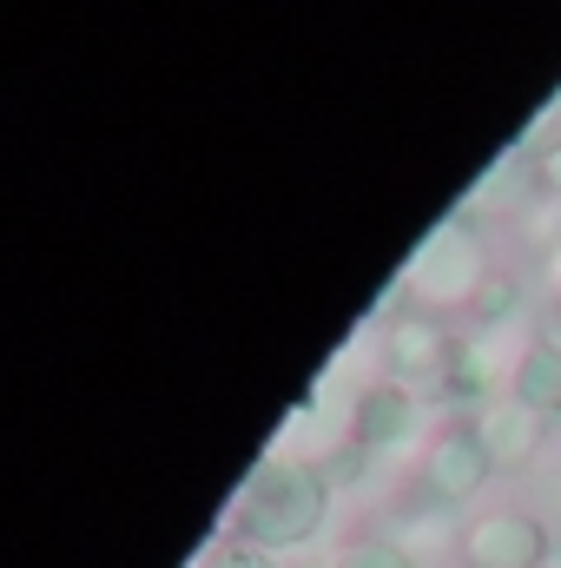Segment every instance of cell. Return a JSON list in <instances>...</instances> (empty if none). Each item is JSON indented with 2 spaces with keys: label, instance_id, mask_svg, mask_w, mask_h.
Returning <instances> with one entry per match:
<instances>
[{
  "label": "cell",
  "instance_id": "cell-5",
  "mask_svg": "<svg viewBox=\"0 0 561 568\" xmlns=\"http://www.w3.org/2000/svg\"><path fill=\"white\" fill-rule=\"evenodd\" d=\"M456 556L462 568H549L555 556V529L536 516V509H482L462 523L456 536Z\"/></svg>",
  "mask_w": 561,
  "mask_h": 568
},
{
  "label": "cell",
  "instance_id": "cell-8",
  "mask_svg": "<svg viewBox=\"0 0 561 568\" xmlns=\"http://www.w3.org/2000/svg\"><path fill=\"white\" fill-rule=\"evenodd\" d=\"M476 429H482V449H489L496 469H529V463L542 456V443H549V424H542L529 404H516L509 390L476 410Z\"/></svg>",
  "mask_w": 561,
  "mask_h": 568
},
{
  "label": "cell",
  "instance_id": "cell-4",
  "mask_svg": "<svg viewBox=\"0 0 561 568\" xmlns=\"http://www.w3.org/2000/svg\"><path fill=\"white\" fill-rule=\"evenodd\" d=\"M377 351H384V377H390V384H404V390H436V397H442V377H449V364H456V337H449L442 311H422V304L390 311Z\"/></svg>",
  "mask_w": 561,
  "mask_h": 568
},
{
  "label": "cell",
  "instance_id": "cell-3",
  "mask_svg": "<svg viewBox=\"0 0 561 568\" xmlns=\"http://www.w3.org/2000/svg\"><path fill=\"white\" fill-rule=\"evenodd\" d=\"M489 476H496V463H489V449H482L476 410H456V417H442V424L429 429V443H422V456H417V483H422L429 503L462 509V503L482 496Z\"/></svg>",
  "mask_w": 561,
  "mask_h": 568
},
{
  "label": "cell",
  "instance_id": "cell-6",
  "mask_svg": "<svg viewBox=\"0 0 561 568\" xmlns=\"http://www.w3.org/2000/svg\"><path fill=\"white\" fill-rule=\"evenodd\" d=\"M417 429H422L417 390H404L390 377H377V384L357 390V404H350V443L364 456H397L404 443H417Z\"/></svg>",
  "mask_w": 561,
  "mask_h": 568
},
{
  "label": "cell",
  "instance_id": "cell-15",
  "mask_svg": "<svg viewBox=\"0 0 561 568\" xmlns=\"http://www.w3.org/2000/svg\"><path fill=\"white\" fill-rule=\"evenodd\" d=\"M549 568H561V549H555V556H549Z\"/></svg>",
  "mask_w": 561,
  "mask_h": 568
},
{
  "label": "cell",
  "instance_id": "cell-1",
  "mask_svg": "<svg viewBox=\"0 0 561 568\" xmlns=\"http://www.w3.org/2000/svg\"><path fill=\"white\" fill-rule=\"evenodd\" d=\"M330 523V476L304 456H265L238 496V536L258 549H297Z\"/></svg>",
  "mask_w": 561,
  "mask_h": 568
},
{
  "label": "cell",
  "instance_id": "cell-10",
  "mask_svg": "<svg viewBox=\"0 0 561 568\" xmlns=\"http://www.w3.org/2000/svg\"><path fill=\"white\" fill-rule=\"evenodd\" d=\"M469 311H476V324H482V331H502V324L522 311V278H516V272H489Z\"/></svg>",
  "mask_w": 561,
  "mask_h": 568
},
{
  "label": "cell",
  "instance_id": "cell-13",
  "mask_svg": "<svg viewBox=\"0 0 561 568\" xmlns=\"http://www.w3.org/2000/svg\"><path fill=\"white\" fill-rule=\"evenodd\" d=\"M205 568H278L272 562V549H258V542H245V536H232V542H218Z\"/></svg>",
  "mask_w": 561,
  "mask_h": 568
},
{
  "label": "cell",
  "instance_id": "cell-7",
  "mask_svg": "<svg viewBox=\"0 0 561 568\" xmlns=\"http://www.w3.org/2000/svg\"><path fill=\"white\" fill-rule=\"evenodd\" d=\"M516 351H522V344H516ZM516 351H502V344H496V331H469V337H456V364H449V377H442V397H449V404L482 410L489 397H502V390H509Z\"/></svg>",
  "mask_w": 561,
  "mask_h": 568
},
{
  "label": "cell",
  "instance_id": "cell-14",
  "mask_svg": "<svg viewBox=\"0 0 561 568\" xmlns=\"http://www.w3.org/2000/svg\"><path fill=\"white\" fill-rule=\"evenodd\" d=\"M542 278H549V297L561 304V245L555 252H542Z\"/></svg>",
  "mask_w": 561,
  "mask_h": 568
},
{
  "label": "cell",
  "instance_id": "cell-11",
  "mask_svg": "<svg viewBox=\"0 0 561 568\" xmlns=\"http://www.w3.org/2000/svg\"><path fill=\"white\" fill-rule=\"evenodd\" d=\"M509 152H516L522 165H536V159L561 152V93L549 100V106H542V113H536V120H529V126H522V140L509 145Z\"/></svg>",
  "mask_w": 561,
  "mask_h": 568
},
{
  "label": "cell",
  "instance_id": "cell-2",
  "mask_svg": "<svg viewBox=\"0 0 561 568\" xmlns=\"http://www.w3.org/2000/svg\"><path fill=\"white\" fill-rule=\"evenodd\" d=\"M489 272H496V265H489L482 225H476L469 212H449L417 252H410L404 291H410V304H422V311H469Z\"/></svg>",
  "mask_w": 561,
  "mask_h": 568
},
{
  "label": "cell",
  "instance_id": "cell-9",
  "mask_svg": "<svg viewBox=\"0 0 561 568\" xmlns=\"http://www.w3.org/2000/svg\"><path fill=\"white\" fill-rule=\"evenodd\" d=\"M509 397L529 404L542 424H561V337H529L509 371Z\"/></svg>",
  "mask_w": 561,
  "mask_h": 568
},
{
  "label": "cell",
  "instance_id": "cell-12",
  "mask_svg": "<svg viewBox=\"0 0 561 568\" xmlns=\"http://www.w3.org/2000/svg\"><path fill=\"white\" fill-rule=\"evenodd\" d=\"M337 568H417V556H410V542H397V536H364V542L344 549Z\"/></svg>",
  "mask_w": 561,
  "mask_h": 568
}]
</instances>
